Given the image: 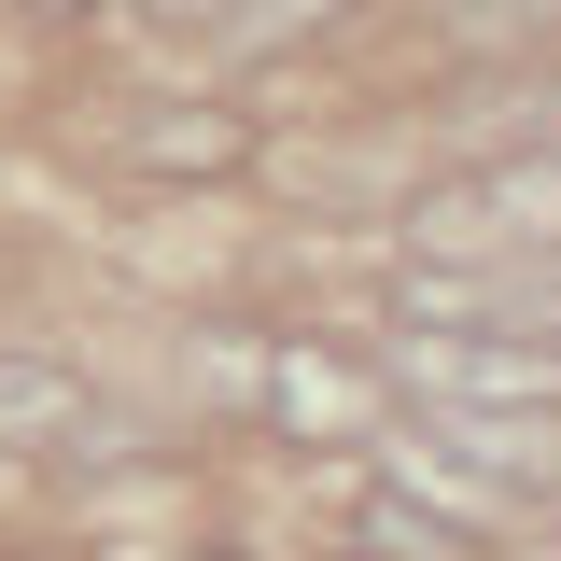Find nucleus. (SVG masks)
Segmentation results:
<instances>
[{
  "label": "nucleus",
  "mask_w": 561,
  "mask_h": 561,
  "mask_svg": "<svg viewBox=\"0 0 561 561\" xmlns=\"http://www.w3.org/2000/svg\"><path fill=\"white\" fill-rule=\"evenodd\" d=\"M393 478L449 491L463 519H478V505H561V421H548V408H519V421L421 408V421H408V463H393Z\"/></svg>",
  "instance_id": "f257e3e1"
},
{
  "label": "nucleus",
  "mask_w": 561,
  "mask_h": 561,
  "mask_svg": "<svg viewBox=\"0 0 561 561\" xmlns=\"http://www.w3.org/2000/svg\"><path fill=\"white\" fill-rule=\"evenodd\" d=\"M393 379H408V408H478V421L548 408L561 421V337H393Z\"/></svg>",
  "instance_id": "f03ea898"
},
{
  "label": "nucleus",
  "mask_w": 561,
  "mask_h": 561,
  "mask_svg": "<svg viewBox=\"0 0 561 561\" xmlns=\"http://www.w3.org/2000/svg\"><path fill=\"white\" fill-rule=\"evenodd\" d=\"M337 561H491V534L421 478H365L337 505Z\"/></svg>",
  "instance_id": "7ed1b4c3"
},
{
  "label": "nucleus",
  "mask_w": 561,
  "mask_h": 561,
  "mask_svg": "<svg viewBox=\"0 0 561 561\" xmlns=\"http://www.w3.org/2000/svg\"><path fill=\"white\" fill-rule=\"evenodd\" d=\"M253 408H267L295 449H337V435H365V379H351L323 337H267V365H253Z\"/></svg>",
  "instance_id": "20e7f679"
},
{
  "label": "nucleus",
  "mask_w": 561,
  "mask_h": 561,
  "mask_svg": "<svg viewBox=\"0 0 561 561\" xmlns=\"http://www.w3.org/2000/svg\"><path fill=\"white\" fill-rule=\"evenodd\" d=\"M127 169L140 183H239V169H253V113H225V99H154L127 127Z\"/></svg>",
  "instance_id": "39448f33"
},
{
  "label": "nucleus",
  "mask_w": 561,
  "mask_h": 561,
  "mask_svg": "<svg viewBox=\"0 0 561 561\" xmlns=\"http://www.w3.org/2000/svg\"><path fill=\"white\" fill-rule=\"evenodd\" d=\"M84 421V365L70 351H0V449H57Z\"/></svg>",
  "instance_id": "423d86ee"
},
{
  "label": "nucleus",
  "mask_w": 561,
  "mask_h": 561,
  "mask_svg": "<svg viewBox=\"0 0 561 561\" xmlns=\"http://www.w3.org/2000/svg\"><path fill=\"white\" fill-rule=\"evenodd\" d=\"M169 561H267V548H239V534H197V548H169Z\"/></svg>",
  "instance_id": "0eeeda50"
},
{
  "label": "nucleus",
  "mask_w": 561,
  "mask_h": 561,
  "mask_svg": "<svg viewBox=\"0 0 561 561\" xmlns=\"http://www.w3.org/2000/svg\"><path fill=\"white\" fill-rule=\"evenodd\" d=\"M28 14H99V0H28Z\"/></svg>",
  "instance_id": "6e6552de"
}]
</instances>
